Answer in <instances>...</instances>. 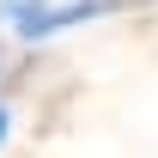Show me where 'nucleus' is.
<instances>
[{"instance_id": "nucleus-2", "label": "nucleus", "mask_w": 158, "mask_h": 158, "mask_svg": "<svg viewBox=\"0 0 158 158\" xmlns=\"http://www.w3.org/2000/svg\"><path fill=\"white\" fill-rule=\"evenodd\" d=\"M0 140H6V110H0Z\"/></svg>"}, {"instance_id": "nucleus-1", "label": "nucleus", "mask_w": 158, "mask_h": 158, "mask_svg": "<svg viewBox=\"0 0 158 158\" xmlns=\"http://www.w3.org/2000/svg\"><path fill=\"white\" fill-rule=\"evenodd\" d=\"M116 0H0V19L12 24L24 43H43L67 31V24H85V19H103Z\"/></svg>"}]
</instances>
